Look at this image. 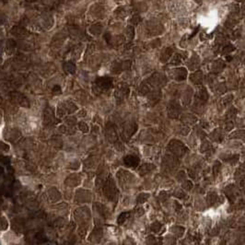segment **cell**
Segmentation results:
<instances>
[{"instance_id": "6da1fadb", "label": "cell", "mask_w": 245, "mask_h": 245, "mask_svg": "<svg viewBox=\"0 0 245 245\" xmlns=\"http://www.w3.org/2000/svg\"><path fill=\"white\" fill-rule=\"evenodd\" d=\"M112 86V81L109 78H99L95 81V87L98 88V90L101 91L108 90Z\"/></svg>"}, {"instance_id": "7a4b0ae2", "label": "cell", "mask_w": 245, "mask_h": 245, "mask_svg": "<svg viewBox=\"0 0 245 245\" xmlns=\"http://www.w3.org/2000/svg\"><path fill=\"white\" fill-rule=\"evenodd\" d=\"M104 191H105V195H107V197L110 199H113V196L116 195L115 186H114V183L112 182L111 179H109V181L107 182Z\"/></svg>"}, {"instance_id": "3957f363", "label": "cell", "mask_w": 245, "mask_h": 245, "mask_svg": "<svg viewBox=\"0 0 245 245\" xmlns=\"http://www.w3.org/2000/svg\"><path fill=\"white\" fill-rule=\"evenodd\" d=\"M124 162L128 167H136L139 164V159L134 155H128L124 159Z\"/></svg>"}, {"instance_id": "277c9868", "label": "cell", "mask_w": 245, "mask_h": 245, "mask_svg": "<svg viewBox=\"0 0 245 245\" xmlns=\"http://www.w3.org/2000/svg\"><path fill=\"white\" fill-rule=\"evenodd\" d=\"M129 215H130L129 212L128 213H122V214H121V215L119 216V218H118V220H117L118 224H122V223H124V222L129 218Z\"/></svg>"}]
</instances>
